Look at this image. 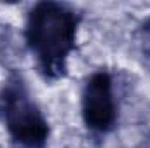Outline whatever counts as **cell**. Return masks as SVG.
<instances>
[{
  "mask_svg": "<svg viewBox=\"0 0 150 148\" xmlns=\"http://www.w3.org/2000/svg\"><path fill=\"white\" fill-rule=\"evenodd\" d=\"M77 18L61 4H37L26 21V40L38 66L49 77L63 73L67 59L75 47Z\"/></svg>",
  "mask_w": 150,
  "mask_h": 148,
  "instance_id": "6da1fadb",
  "label": "cell"
},
{
  "mask_svg": "<svg viewBox=\"0 0 150 148\" xmlns=\"http://www.w3.org/2000/svg\"><path fill=\"white\" fill-rule=\"evenodd\" d=\"M4 115L14 141L28 148H40L45 143L49 132L47 120L19 80L11 82L5 87Z\"/></svg>",
  "mask_w": 150,
  "mask_h": 148,
  "instance_id": "7a4b0ae2",
  "label": "cell"
},
{
  "mask_svg": "<svg viewBox=\"0 0 150 148\" xmlns=\"http://www.w3.org/2000/svg\"><path fill=\"white\" fill-rule=\"evenodd\" d=\"M82 117L89 129L98 132L110 131L117 118V103L112 78L107 72L93 73L82 91Z\"/></svg>",
  "mask_w": 150,
  "mask_h": 148,
  "instance_id": "3957f363",
  "label": "cell"
},
{
  "mask_svg": "<svg viewBox=\"0 0 150 148\" xmlns=\"http://www.w3.org/2000/svg\"><path fill=\"white\" fill-rule=\"evenodd\" d=\"M145 33H147V37H145V42H147V44H145V49H147V51H150V25L147 26Z\"/></svg>",
  "mask_w": 150,
  "mask_h": 148,
  "instance_id": "277c9868",
  "label": "cell"
}]
</instances>
